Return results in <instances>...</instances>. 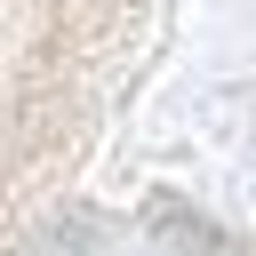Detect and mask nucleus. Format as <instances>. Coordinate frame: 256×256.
Returning <instances> with one entry per match:
<instances>
[{
  "instance_id": "obj_1",
  "label": "nucleus",
  "mask_w": 256,
  "mask_h": 256,
  "mask_svg": "<svg viewBox=\"0 0 256 256\" xmlns=\"http://www.w3.org/2000/svg\"><path fill=\"white\" fill-rule=\"evenodd\" d=\"M144 0H0V256L88 160Z\"/></svg>"
}]
</instances>
